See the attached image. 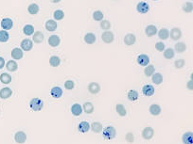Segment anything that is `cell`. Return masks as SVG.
I'll use <instances>...</instances> for the list:
<instances>
[{
	"label": "cell",
	"mask_w": 193,
	"mask_h": 144,
	"mask_svg": "<svg viewBox=\"0 0 193 144\" xmlns=\"http://www.w3.org/2000/svg\"><path fill=\"white\" fill-rule=\"evenodd\" d=\"M154 88L152 85H145L142 88V93L145 96H152L154 94Z\"/></svg>",
	"instance_id": "22"
},
{
	"label": "cell",
	"mask_w": 193,
	"mask_h": 144,
	"mask_svg": "<svg viewBox=\"0 0 193 144\" xmlns=\"http://www.w3.org/2000/svg\"><path fill=\"white\" fill-rule=\"evenodd\" d=\"M186 50V44L184 43V42H180V43H177L174 46V51L181 54V53H184L185 51Z\"/></svg>",
	"instance_id": "34"
},
{
	"label": "cell",
	"mask_w": 193,
	"mask_h": 144,
	"mask_svg": "<svg viewBox=\"0 0 193 144\" xmlns=\"http://www.w3.org/2000/svg\"><path fill=\"white\" fill-rule=\"evenodd\" d=\"M155 49L158 52H164L165 51V44L162 42H158L155 44Z\"/></svg>",
	"instance_id": "47"
},
{
	"label": "cell",
	"mask_w": 193,
	"mask_h": 144,
	"mask_svg": "<svg viewBox=\"0 0 193 144\" xmlns=\"http://www.w3.org/2000/svg\"><path fill=\"white\" fill-rule=\"evenodd\" d=\"M192 4H193V3H192Z\"/></svg>",
	"instance_id": "54"
},
{
	"label": "cell",
	"mask_w": 193,
	"mask_h": 144,
	"mask_svg": "<svg viewBox=\"0 0 193 144\" xmlns=\"http://www.w3.org/2000/svg\"><path fill=\"white\" fill-rule=\"evenodd\" d=\"M190 79H191V80H193V73L190 75Z\"/></svg>",
	"instance_id": "52"
},
{
	"label": "cell",
	"mask_w": 193,
	"mask_h": 144,
	"mask_svg": "<svg viewBox=\"0 0 193 144\" xmlns=\"http://www.w3.org/2000/svg\"><path fill=\"white\" fill-rule=\"evenodd\" d=\"M47 43L51 47H57L61 44V39L58 35H51L47 40Z\"/></svg>",
	"instance_id": "11"
},
{
	"label": "cell",
	"mask_w": 193,
	"mask_h": 144,
	"mask_svg": "<svg viewBox=\"0 0 193 144\" xmlns=\"http://www.w3.org/2000/svg\"><path fill=\"white\" fill-rule=\"evenodd\" d=\"M152 1H157V0H152Z\"/></svg>",
	"instance_id": "53"
},
{
	"label": "cell",
	"mask_w": 193,
	"mask_h": 144,
	"mask_svg": "<svg viewBox=\"0 0 193 144\" xmlns=\"http://www.w3.org/2000/svg\"><path fill=\"white\" fill-rule=\"evenodd\" d=\"M74 87H75V83H74L73 80H67L66 82H64V88H66L67 90H68V91L73 90Z\"/></svg>",
	"instance_id": "46"
},
{
	"label": "cell",
	"mask_w": 193,
	"mask_h": 144,
	"mask_svg": "<svg viewBox=\"0 0 193 144\" xmlns=\"http://www.w3.org/2000/svg\"><path fill=\"white\" fill-rule=\"evenodd\" d=\"M158 37L161 40H167L170 38V30L168 28H161L158 31Z\"/></svg>",
	"instance_id": "27"
},
{
	"label": "cell",
	"mask_w": 193,
	"mask_h": 144,
	"mask_svg": "<svg viewBox=\"0 0 193 144\" xmlns=\"http://www.w3.org/2000/svg\"><path fill=\"white\" fill-rule=\"evenodd\" d=\"M102 136L106 140H112L116 136V130L114 126H107L102 130Z\"/></svg>",
	"instance_id": "1"
},
{
	"label": "cell",
	"mask_w": 193,
	"mask_h": 144,
	"mask_svg": "<svg viewBox=\"0 0 193 144\" xmlns=\"http://www.w3.org/2000/svg\"><path fill=\"white\" fill-rule=\"evenodd\" d=\"M170 37L171 38V40L173 41H178L181 39L182 37V30L179 27H173L171 31H170Z\"/></svg>",
	"instance_id": "6"
},
{
	"label": "cell",
	"mask_w": 193,
	"mask_h": 144,
	"mask_svg": "<svg viewBox=\"0 0 193 144\" xmlns=\"http://www.w3.org/2000/svg\"><path fill=\"white\" fill-rule=\"evenodd\" d=\"M49 64L52 67H58L61 64V58L58 56H52L49 58Z\"/></svg>",
	"instance_id": "39"
},
{
	"label": "cell",
	"mask_w": 193,
	"mask_h": 144,
	"mask_svg": "<svg viewBox=\"0 0 193 144\" xmlns=\"http://www.w3.org/2000/svg\"><path fill=\"white\" fill-rule=\"evenodd\" d=\"M45 27L47 31L53 32L57 29L58 25H57V22L55 20H47L45 24Z\"/></svg>",
	"instance_id": "15"
},
{
	"label": "cell",
	"mask_w": 193,
	"mask_h": 144,
	"mask_svg": "<svg viewBox=\"0 0 193 144\" xmlns=\"http://www.w3.org/2000/svg\"><path fill=\"white\" fill-rule=\"evenodd\" d=\"M100 26H101V28L102 30L107 31V30H109L111 28V23L108 20H102V21H101Z\"/></svg>",
	"instance_id": "44"
},
{
	"label": "cell",
	"mask_w": 193,
	"mask_h": 144,
	"mask_svg": "<svg viewBox=\"0 0 193 144\" xmlns=\"http://www.w3.org/2000/svg\"><path fill=\"white\" fill-rule=\"evenodd\" d=\"M12 95V91L10 88H3L0 90V98L1 99H8Z\"/></svg>",
	"instance_id": "23"
},
{
	"label": "cell",
	"mask_w": 193,
	"mask_h": 144,
	"mask_svg": "<svg viewBox=\"0 0 193 144\" xmlns=\"http://www.w3.org/2000/svg\"><path fill=\"white\" fill-rule=\"evenodd\" d=\"M14 140H15V142H17L18 144H23V143H25L26 140H27V135H26V133L23 132V131H18V132H16L15 135H14Z\"/></svg>",
	"instance_id": "10"
},
{
	"label": "cell",
	"mask_w": 193,
	"mask_h": 144,
	"mask_svg": "<svg viewBox=\"0 0 193 144\" xmlns=\"http://www.w3.org/2000/svg\"><path fill=\"white\" fill-rule=\"evenodd\" d=\"M185 65H186V61H185V59H183V58L176 59V60L174 61V67H175L176 69H182Z\"/></svg>",
	"instance_id": "45"
},
{
	"label": "cell",
	"mask_w": 193,
	"mask_h": 144,
	"mask_svg": "<svg viewBox=\"0 0 193 144\" xmlns=\"http://www.w3.org/2000/svg\"><path fill=\"white\" fill-rule=\"evenodd\" d=\"M84 42L87 44H93L96 43V35L92 32H88L84 35V38H83Z\"/></svg>",
	"instance_id": "18"
},
{
	"label": "cell",
	"mask_w": 193,
	"mask_h": 144,
	"mask_svg": "<svg viewBox=\"0 0 193 144\" xmlns=\"http://www.w3.org/2000/svg\"><path fill=\"white\" fill-rule=\"evenodd\" d=\"M155 73V68L153 65H147L144 69V74L147 77H152V75Z\"/></svg>",
	"instance_id": "35"
},
{
	"label": "cell",
	"mask_w": 193,
	"mask_h": 144,
	"mask_svg": "<svg viewBox=\"0 0 193 144\" xmlns=\"http://www.w3.org/2000/svg\"><path fill=\"white\" fill-rule=\"evenodd\" d=\"M23 32L26 36H31L34 34V26L32 25H26L23 27Z\"/></svg>",
	"instance_id": "36"
},
{
	"label": "cell",
	"mask_w": 193,
	"mask_h": 144,
	"mask_svg": "<svg viewBox=\"0 0 193 144\" xmlns=\"http://www.w3.org/2000/svg\"><path fill=\"white\" fill-rule=\"evenodd\" d=\"M149 111L150 113L152 115V116H158L161 111H162V109H161V106L157 104H153L150 106V109H149Z\"/></svg>",
	"instance_id": "20"
},
{
	"label": "cell",
	"mask_w": 193,
	"mask_h": 144,
	"mask_svg": "<svg viewBox=\"0 0 193 144\" xmlns=\"http://www.w3.org/2000/svg\"><path fill=\"white\" fill-rule=\"evenodd\" d=\"M53 17H54V19L57 20V21L62 20L63 17H64V12H63V11H62V10H56V11L54 12V13H53Z\"/></svg>",
	"instance_id": "42"
},
{
	"label": "cell",
	"mask_w": 193,
	"mask_h": 144,
	"mask_svg": "<svg viewBox=\"0 0 193 144\" xmlns=\"http://www.w3.org/2000/svg\"><path fill=\"white\" fill-rule=\"evenodd\" d=\"M44 39H45V35L41 31H36V32H34L33 35H32V41H33V43H35V44L43 43Z\"/></svg>",
	"instance_id": "16"
},
{
	"label": "cell",
	"mask_w": 193,
	"mask_h": 144,
	"mask_svg": "<svg viewBox=\"0 0 193 144\" xmlns=\"http://www.w3.org/2000/svg\"><path fill=\"white\" fill-rule=\"evenodd\" d=\"M101 40L105 44H112L115 40V35L112 31H103V33L101 34Z\"/></svg>",
	"instance_id": "3"
},
{
	"label": "cell",
	"mask_w": 193,
	"mask_h": 144,
	"mask_svg": "<svg viewBox=\"0 0 193 144\" xmlns=\"http://www.w3.org/2000/svg\"><path fill=\"white\" fill-rule=\"evenodd\" d=\"M82 110L85 113H87V114L93 113V111H94V105H93V104L90 103V102H85L83 104V105H82Z\"/></svg>",
	"instance_id": "32"
},
{
	"label": "cell",
	"mask_w": 193,
	"mask_h": 144,
	"mask_svg": "<svg viewBox=\"0 0 193 144\" xmlns=\"http://www.w3.org/2000/svg\"><path fill=\"white\" fill-rule=\"evenodd\" d=\"M116 111L120 117H125L126 114H127V110L125 109V106L121 104H117L116 105Z\"/></svg>",
	"instance_id": "31"
},
{
	"label": "cell",
	"mask_w": 193,
	"mask_h": 144,
	"mask_svg": "<svg viewBox=\"0 0 193 144\" xmlns=\"http://www.w3.org/2000/svg\"><path fill=\"white\" fill-rule=\"evenodd\" d=\"M13 26V21L11 19V18H4L2 19L1 21V27L4 29V30H10L12 29Z\"/></svg>",
	"instance_id": "13"
},
{
	"label": "cell",
	"mask_w": 193,
	"mask_h": 144,
	"mask_svg": "<svg viewBox=\"0 0 193 144\" xmlns=\"http://www.w3.org/2000/svg\"><path fill=\"white\" fill-rule=\"evenodd\" d=\"M12 76L8 73H3L1 74V76H0V81H1V83L3 84H10L12 82Z\"/></svg>",
	"instance_id": "33"
},
{
	"label": "cell",
	"mask_w": 193,
	"mask_h": 144,
	"mask_svg": "<svg viewBox=\"0 0 193 144\" xmlns=\"http://www.w3.org/2000/svg\"><path fill=\"white\" fill-rule=\"evenodd\" d=\"M164 78L163 76L161 75L160 73H154L151 77V81L155 84V85H160L161 83L163 82Z\"/></svg>",
	"instance_id": "30"
},
{
	"label": "cell",
	"mask_w": 193,
	"mask_h": 144,
	"mask_svg": "<svg viewBox=\"0 0 193 144\" xmlns=\"http://www.w3.org/2000/svg\"><path fill=\"white\" fill-rule=\"evenodd\" d=\"M70 110H71L72 115H74V116H80V115H82V111H83L82 105H79V104H74V105H72Z\"/></svg>",
	"instance_id": "19"
},
{
	"label": "cell",
	"mask_w": 193,
	"mask_h": 144,
	"mask_svg": "<svg viewBox=\"0 0 193 144\" xmlns=\"http://www.w3.org/2000/svg\"><path fill=\"white\" fill-rule=\"evenodd\" d=\"M136 11L141 13V14H145L147 12H149L150 11V5L145 2V1H141L136 5Z\"/></svg>",
	"instance_id": "7"
},
{
	"label": "cell",
	"mask_w": 193,
	"mask_h": 144,
	"mask_svg": "<svg viewBox=\"0 0 193 144\" xmlns=\"http://www.w3.org/2000/svg\"><path fill=\"white\" fill-rule=\"evenodd\" d=\"M20 46L23 51H30L32 47H33V42L29 39H24L22 40Z\"/></svg>",
	"instance_id": "8"
},
{
	"label": "cell",
	"mask_w": 193,
	"mask_h": 144,
	"mask_svg": "<svg viewBox=\"0 0 193 144\" xmlns=\"http://www.w3.org/2000/svg\"><path fill=\"white\" fill-rule=\"evenodd\" d=\"M61 1V0H50L51 3H59Z\"/></svg>",
	"instance_id": "51"
},
{
	"label": "cell",
	"mask_w": 193,
	"mask_h": 144,
	"mask_svg": "<svg viewBox=\"0 0 193 144\" xmlns=\"http://www.w3.org/2000/svg\"><path fill=\"white\" fill-rule=\"evenodd\" d=\"M186 88H187V90H189V91H193V80H189V81L186 83Z\"/></svg>",
	"instance_id": "49"
},
{
	"label": "cell",
	"mask_w": 193,
	"mask_h": 144,
	"mask_svg": "<svg viewBox=\"0 0 193 144\" xmlns=\"http://www.w3.org/2000/svg\"><path fill=\"white\" fill-rule=\"evenodd\" d=\"M145 33L148 37H152V36L157 34V27L154 25H149L145 28Z\"/></svg>",
	"instance_id": "21"
},
{
	"label": "cell",
	"mask_w": 193,
	"mask_h": 144,
	"mask_svg": "<svg viewBox=\"0 0 193 144\" xmlns=\"http://www.w3.org/2000/svg\"><path fill=\"white\" fill-rule=\"evenodd\" d=\"M182 10L186 12V13H190L192 12L193 11V4L191 2H186L183 7H182Z\"/></svg>",
	"instance_id": "43"
},
{
	"label": "cell",
	"mask_w": 193,
	"mask_h": 144,
	"mask_svg": "<svg viewBox=\"0 0 193 144\" xmlns=\"http://www.w3.org/2000/svg\"><path fill=\"white\" fill-rule=\"evenodd\" d=\"M142 137L146 140H150L154 136V130L152 127H146L142 130Z\"/></svg>",
	"instance_id": "5"
},
{
	"label": "cell",
	"mask_w": 193,
	"mask_h": 144,
	"mask_svg": "<svg viewBox=\"0 0 193 144\" xmlns=\"http://www.w3.org/2000/svg\"><path fill=\"white\" fill-rule=\"evenodd\" d=\"M138 92L135 90H131V91H129L128 93H127V97L128 99L132 101V102H136L137 99H138Z\"/></svg>",
	"instance_id": "37"
},
{
	"label": "cell",
	"mask_w": 193,
	"mask_h": 144,
	"mask_svg": "<svg viewBox=\"0 0 193 144\" xmlns=\"http://www.w3.org/2000/svg\"><path fill=\"white\" fill-rule=\"evenodd\" d=\"M89 129H90V124H89V123H87L85 121L81 122L78 125V130L80 133H82V134L87 133L89 131Z\"/></svg>",
	"instance_id": "26"
},
{
	"label": "cell",
	"mask_w": 193,
	"mask_h": 144,
	"mask_svg": "<svg viewBox=\"0 0 193 144\" xmlns=\"http://www.w3.org/2000/svg\"><path fill=\"white\" fill-rule=\"evenodd\" d=\"M136 61H137V63H138L139 65L146 67V66L149 65V63H150V58H149V56L146 55V54H140V55L137 57Z\"/></svg>",
	"instance_id": "12"
},
{
	"label": "cell",
	"mask_w": 193,
	"mask_h": 144,
	"mask_svg": "<svg viewBox=\"0 0 193 144\" xmlns=\"http://www.w3.org/2000/svg\"><path fill=\"white\" fill-rule=\"evenodd\" d=\"M174 55H175V51H174V49H172L171 47L165 49V51H164V58L166 59H171L172 58H174Z\"/></svg>",
	"instance_id": "38"
},
{
	"label": "cell",
	"mask_w": 193,
	"mask_h": 144,
	"mask_svg": "<svg viewBox=\"0 0 193 144\" xmlns=\"http://www.w3.org/2000/svg\"><path fill=\"white\" fill-rule=\"evenodd\" d=\"M88 91L91 93V94H98L100 91H101V86L99 83H96V82H91L88 87Z\"/></svg>",
	"instance_id": "9"
},
{
	"label": "cell",
	"mask_w": 193,
	"mask_h": 144,
	"mask_svg": "<svg viewBox=\"0 0 193 144\" xmlns=\"http://www.w3.org/2000/svg\"><path fill=\"white\" fill-rule=\"evenodd\" d=\"M104 18V14L101 11H95L93 12V19L95 21H102Z\"/></svg>",
	"instance_id": "41"
},
{
	"label": "cell",
	"mask_w": 193,
	"mask_h": 144,
	"mask_svg": "<svg viewBox=\"0 0 193 144\" xmlns=\"http://www.w3.org/2000/svg\"><path fill=\"white\" fill-rule=\"evenodd\" d=\"M50 95L55 99H59L62 95V90L60 87H53L50 91Z\"/></svg>",
	"instance_id": "25"
},
{
	"label": "cell",
	"mask_w": 193,
	"mask_h": 144,
	"mask_svg": "<svg viewBox=\"0 0 193 144\" xmlns=\"http://www.w3.org/2000/svg\"><path fill=\"white\" fill-rule=\"evenodd\" d=\"M29 107L33 111H40L44 107V102L40 98H32L29 102Z\"/></svg>",
	"instance_id": "2"
},
{
	"label": "cell",
	"mask_w": 193,
	"mask_h": 144,
	"mask_svg": "<svg viewBox=\"0 0 193 144\" xmlns=\"http://www.w3.org/2000/svg\"><path fill=\"white\" fill-rule=\"evenodd\" d=\"M136 43V35L133 34V33H128L125 35L124 37V44L128 46H131V45H134Z\"/></svg>",
	"instance_id": "4"
},
{
	"label": "cell",
	"mask_w": 193,
	"mask_h": 144,
	"mask_svg": "<svg viewBox=\"0 0 193 144\" xmlns=\"http://www.w3.org/2000/svg\"><path fill=\"white\" fill-rule=\"evenodd\" d=\"M6 66V62H5V59L2 58V57H0V70L3 69L4 67Z\"/></svg>",
	"instance_id": "50"
},
{
	"label": "cell",
	"mask_w": 193,
	"mask_h": 144,
	"mask_svg": "<svg viewBox=\"0 0 193 144\" xmlns=\"http://www.w3.org/2000/svg\"><path fill=\"white\" fill-rule=\"evenodd\" d=\"M24 57V53L23 50L19 47H15L12 50V58L14 60H19Z\"/></svg>",
	"instance_id": "14"
},
{
	"label": "cell",
	"mask_w": 193,
	"mask_h": 144,
	"mask_svg": "<svg viewBox=\"0 0 193 144\" xmlns=\"http://www.w3.org/2000/svg\"><path fill=\"white\" fill-rule=\"evenodd\" d=\"M90 128L96 134H99V133H101L103 130L102 124L101 123H99V122H94L92 124H90Z\"/></svg>",
	"instance_id": "24"
},
{
	"label": "cell",
	"mask_w": 193,
	"mask_h": 144,
	"mask_svg": "<svg viewBox=\"0 0 193 144\" xmlns=\"http://www.w3.org/2000/svg\"><path fill=\"white\" fill-rule=\"evenodd\" d=\"M6 68L9 72H15L18 69V64L14 59L9 60L6 63Z\"/></svg>",
	"instance_id": "28"
},
{
	"label": "cell",
	"mask_w": 193,
	"mask_h": 144,
	"mask_svg": "<svg viewBox=\"0 0 193 144\" xmlns=\"http://www.w3.org/2000/svg\"><path fill=\"white\" fill-rule=\"evenodd\" d=\"M125 138H126V141H128V142H130V143L134 142V140H135L134 135H133V133H131V132H129V133H127V135H126Z\"/></svg>",
	"instance_id": "48"
},
{
	"label": "cell",
	"mask_w": 193,
	"mask_h": 144,
	"mask_svg": "<svg viewBox=\"0 0 193 144\" xmlns=\"http://www.w3.org/2000/svg\"><path fill=\"white\" fill-rule=\"evenodd\" d=\"M39 11H40V8H39V6H38L36 3H31V4L28 5V7H27V12H28V13L31 14V15L37 14V13L39 12Z\"/></svg>",
	"instance_id": "29"
},
{
	"label": "cell",
	"mask_w": 193,
	"mask_h": 144,
	"mask_svg": "<svg viewBox=\"0 0 193 144\" xmlns=\"http://www.w3.org/2000/svg\"><path fill=\"white\" fill-rule=\"evenodd\" d=\"M10 39V34L8 33L7 30H0V42L1 43H6Z\"/></svg>",
	"instance_id": "40"
},
{
	"label": "cell",
	"mask_w": 193,
	"mask_h": 144,
	"mask_svg": "<svg viewBox=\"0 0 193 144\" xmlns=\"http://www.w3.org/2000/svg\"><path fill=\"white\" fill-rule=\"evenodd\" d=\"M184 144H193V132H186L182 137Z\"/></svg>",
	"instance_id": "17"
}]
</instances>
